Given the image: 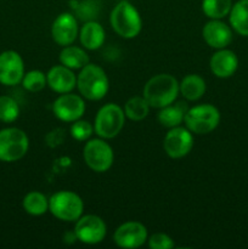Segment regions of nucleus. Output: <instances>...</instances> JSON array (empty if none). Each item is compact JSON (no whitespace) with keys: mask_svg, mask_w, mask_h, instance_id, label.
<instances>
[{"mask_svg":"<svg viewBox=\"0 0 248 249\" xmlns=\"http://www.w3.org/2000/svg\"><path fill=\"white\" fill-rule=\"evenodd\" d=\"M179 95V82L168 73H159L147 80L143 87L142 96L151 108H162L177 101Z\"/></svg>","mask_w":248,"mask_h":249,"instance_id":"nucleus-1","label":"nucleus"},{"mask_svg":"<svg viewBox=\"0 0 248 249\" xmlns=\"http://www.w3.org/2000/svg\"><path fill=\"white\" fill-rule=\"evenodd\" d=\"M112 29L121 38L134 39L142 31V18L139 10L128 0H121L109 14Z\"/></svg>","mask_w":248,"mask_h":249,"instance_id":"nucleus-2","label":"nucleus"},{"mask_svg":"<svg viewBox=\"0 0 248 249\" xmlns=\"http://www.w3.org/2000/svg\"><path fill=\"white\" fill-rule=\"evenodd\" d=\"M77 89L89 101L104 99L109 89V80L104 68L94 63H88L77 75Z\"/></svg>","mask_w":248,"mask_h":249,"instance_id":"nucleus-3","label":"nucleus"},{"mask_svg":"<svg viewBox=\"0 0 248 249\" xmlns=\"http://www.w3.org/2000/svg\"><path fill=\"white\" fill-rule=\"evenodd\" d=\"M220 112L214 105L201 104L189 107L185 114V126L196 135H207L218 128Z\"/></svg>","mask_w":248,"mask_h":249,"instance_id":"nucleus-4","label":"nucleus"},{"mask_svg":"<svg viewBox=\"0 0 248 249\" xmlns=\"http://www.w3.org/2000/svg\"><path fill=\"white\" fill-rule=\"evenodd\" d=\"M124 109L117 104H106L97 111L94 121V131L99 138L111 140L119 135L125 124Z\"/></svg>","mask_w":248,"mask_h":249,"instance_id":"nucleus-5","label":"nucleus"},{"mask_svg":"<svg viewBox=\"0 0 248 249\" xmlns=\"http://www.w3.org/2000/svg\"><path fill=\"white\" fill-rule=\"evenodd\" d=\"M49 212L58 220L72 223L83 215L84 202L75 192L61 190L49 198Z\"/></svg>","mask_w":248,"mask_h":249,"instance_id":"nucleus-6","label":"nucleus"},{"mask_svg":"<svg viewBox=\"0 0 248 249\" xmlns=\"http://www.w3.org/2000/svg\"><path fill=\"white\" fill-rule=\"evenodd\" d=\"M29 150V139L19 128L0 130V160L11 163L22 160Z\"/></svg>","mask_w":248,"mask_h":249,"instance_id":"nucleus-7","label":"nucleus"},{"mask_svg":"<svg viewBox=\"0 0 248 249\" xmlns=\"http://www.w3.org/2000/svg\"><path fill=\"white\" fill-rule=\"evenodd\" d=\"M83 158L89 169L95 173H106L112 168L114 153L105 139H89L83 148Z\"/></svg>","mask_w":248,"mask_h":249,"instance_id":"nucleus-8","label":"nucleus"},{"mask_svg":"<svg viewBox=\"0 0 248 249\" xmlns=\"http://www.w3.org/2000/svg\"><path fill=\"white\" fill-rule=\"evenodd\" d=\"M75 237L84 245H99L105 240L107 235V225L105 220L94 214L82 215L74 226Z\"/></svg>","mask_w":248,"mask_h":249,"instance_id":"nucleus-9","label":"nucleus"},{"mask_svg":"<svg viewBox=\"0 0 248 249\" xmlns=\"http://www.w3.org/2000/svg\"><path fill=\"white\" fill-rule=\"evenodd\" d=\"M194 147V134L186 126L170 128L163 140V150L173 160L184 158Z\"/></svg>","mask_w":248,"mask_h":249,"instance_id":"nucleus-10","label":"nucleus"},{"mask_svg":"<svg viewBox=\"0 0 248 249\" xmlns=\"http://www.w3.org/2000/svg\"><path fill=\"white\" fill-rule=\"evenodd\" d=\"M87 109L85 99L82 95L67 92L60 94V96L53 101V116L65 123H73L82 118Z\"/></svg>","mask_w":248,"mask_h":249,"instance_id":"nucleus-11","label":"nucleus"},{"mask_svg":"<svg viewBox=\"0 0 248 249\" xmlns=\"http://www.w3.org/2000/svg\"><path fill=\"white\" fill-rule=\"evenodd\" d=\"M148 232L143 224L139 221H126L119 225L113 233V242L119 248L136 249L147 242Z\"/></svg>","mask_w":248,"mask_h":249,"instance_id":"nucleus-12","label":"nucleus"},{"mask_svg":"<svg viewBox=\"0 0 248 249\" xmlns=\"http://www.w3.org/2000/svg\"><path fill=\"white\" fill-rule=\"evenodd\" d=\"M24 73L23 58L17 51L6 50L0 53V84L15 87L22 82Z\"/></svg>","mask_w":248,"mask_h":249,"instance_id":"nucleus-13","label":"nucleus"},{"mask_svg":"<svg viewBox=\"0 0 248 249\" xmlns=\"http://www.w3.org/2000/svg\"><path fill=\"white\" fill-rule=\"evenodd\" d=\"M79 36V26L75 16L71 12H62L53 19L51 24V36L60 46H67L74 43Z\"/></svg>","mask_w":248,"mask_h":249,"instance_id":"nucleus-14","label":"nucleus"},{"mask_svg":"<svg viewBox=\"0 0 248 249\" xmlns=\"http://www.w3.org/2000/svg\"><path fill=\"white\" fill-rule=\"evenodd\" d=\"M202 36L207 45L219 50L230 45L232 41V31L231 27L221 19H211L204 24Z\"/></svg>","mask_w":248,"mask_h":249,"instance_id":"nucleus-15","label":"nucleus"},{"mask_svg":"<svg viewBox=\"0 0 248 249\" xmlns=\"http://www.w3.org/2000/svg\"><path fill=\"white\" fill-rule=\"evenodd\" d=\"M48 85L56 94L72 92L77 88V75L74 71L63 65H55L46 73Z\"/></svg>","mask_w":248,"mask_h":249,"instance_id":"nucleus-16","label":"nucleus"},{"mask_svg":"<svg viewBox=\"0 0 248 249\" xmlns=\"http://www.w3.org/2000/svg\"><path fill=\"white\" fill-rule=\"evenodd\" d=\"M209 67L215 77L226 79V78L232 77L237 71L238 57L230 49H219L212 55Z\"/></svg>","mask_w":248,"mask_h":249,"instance_id":"nucleus-17","label":"nucleus"},{"mask_svg":"<svg viewBox=\"0 0 248 249\" xmlns=\"http://www.w3.org/2000/svg\"><path fill=\"white\" fill-rule=\"evenodd\" d=\"M79 40L85 50L94 51L101 48L106 39L105 29L99 22L88 21L80 27L79 29Z\"/></svg>","mask_w":248,"mask_h":249,"instance_id":"nucleus-18","label":"nucleus"},{"mask_svg":"<svg viewBox=\"0 0 248 249\" xmlns=\"http://www.w3.org/2000/svg\"><path fill=\"white\" fill-rule=\"evenodd\" d=\"M189 106L186 102H173L168 106L159 108L157 114V121L164 128H175L184 123L185 114H186Z\"/></svg>","mask_w":248,"mask_h":249,"instance_id":"nucleus-19","label":"nucleus"},{"mask_svg":"<svg viewBox=\"0 0 248 249\" xmlns=\"http://www.w3.org/2000/svg\"><path fill=\"white\" fill-rule=\"evenodd\" d=\"M206 80L198 74H187L179 83V94L186 101H198L206 94Z\"/></svg>","mask_w":248,"mask_h":249,"instance_id":"nucleus-20","label":"nucleus"},{"mask_svg":"<svg viewBox=\"0 0 248 249\" xmlns=\"http://www.w3.org/2000/svg\"><path fill=\"white\" fill-rule=\"evenodd\" d=\"M61 65L71 68L73 71H80L83 67L90 63V57L84 48H79L73 44L63 46L58 56Z\"/></svg>","mask_w":248,"mask_h":249,"instance_id":"nucleus-21","label":"nucleus"},{"mask_svg":"<svg viewBox=\"0 0 248 249\" xmlns=\"http://www.w3.org/2000/svg\"><path fill=\"white\" fill-rule=\"evenodd\" d=\"M231 28L242 36H248V0H238L229 14Z\"/></svg>","mask_w":248,"mask_h":249,"instance_id":"nucleus-22","label":"nucleus"},{"mask_svg":"<svg viewBox=\"0 0 248 249\" xmlns=\"http://www.w3.org/2000/svg\"><path fill=\"white\" fill-rule=\"evenodd\" d=\"M22 207L32 216H41L49 212V198L39 191H31L23 197Z\"/></svg>","mask_w":248,"mask_h":249,"instance_id":"nucleus-23","label":"nucleus"},{"mask_svg":"<svg viewBox=\"0 0 248 249\" xmlns=\"http://www.w3.org/2000/svg\"><path fill=\"white\" fill-rule=\"evenodd\" d=\"M124 113L133 122H141L148 116L151 106L143 96H133L124 105Z\"/></svg>","mask_w":248,"mask_h":249,"instance_id":"nucleus-24","label":"nucleus"},{"mask_svg":"<svg viewBox=\"0 0 248 249\" xmlns=\"http://www.w3.org/2000/svg\"><path fill=\"white\" fill-rule=\"evenodd\" d=\"M232 0H202V11L211 19H223L229 16Z\"/></svg>","mask_w":248,"mask_h":249,"instance_id":"nucleus-25","label":"nucleus"},{"mask_svg":"<svg viewBox=\"0 0 248 249\" xmlns=\"http://www.w3.org/2000/svg\"><path fill=\"white\" fill-rule=\"evenodd\" d=\"M22 87L29 92H39L48 85L46 74L40 70H32L24 73Z\"/></svg>","mask_w":248,"mask_h":249,"instance_id":"nucleus-26","label":"nucleus"},{"mask_svg":"<svg viewBox=\"0 0 248 249\" xmlns=\"http://www.w3.org/2000/svg\"><path fill=\"white\" fill-rule=\"evenodd\" d=\"M19 117V106L16 100L7 95L0 96V121L12 123Z\"/></svg>","mask_w":248,"mask_h":249,"instance_id":"nucleus-27","label":"nucleus"},{"mask_svg":"<svg viewBox=\"0 0 248 249\" xmlns=\"http://www.w3.org/2000/svg\"><path fill=\"white\" fill-rule=\"evenodd\" d=\"M94 133V124L88 121H83L82 118L71 124L70 134L75 141H79V142L85 141L87 142Z\"/></svg>","mask_w":248,"mask_h":249,"instance_id":"nucleus-28","label":"nucleus"},{"mask_svg":"<svg viewBox=\"0 0 248 249\" xmlns=\"http://www.w3.org/2000/svg\"><path fill=\"white\" fill-rule=\"evenodd\" d=\"M147 246L151 249H172L175 247V243L174 240L167 233L156 232L148 236Z\"/></svg>","mask_w":248,"mask_h":249,"instance_id":"nucleus-29","label":"nucleus"}]
</instances>
